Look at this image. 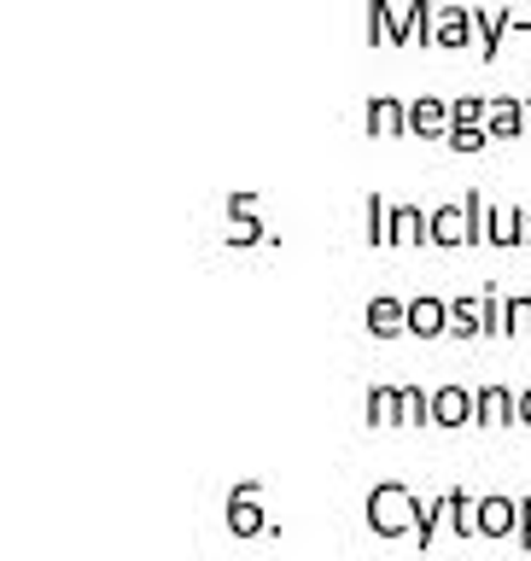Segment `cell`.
<instances>
[{"label":"cell","instance_id":"83f0119b","mask_svg":"<svg viewBox=\"0 0 531 561\" xmlns=\"http://www.w3.org/2000/svg\"><path fill=\"white\" fill-rule=\"evenodd\" d=\"M520 427H531V386L520 392Z\"/></svg>","mask_w":531,"mask_h":561},{"label":"cell","instance_id":"6da1fadb","mask_svg":"<svg viewBox=\"0 0 531 561\" xmlns=\"http://www.w3.org/2000/svg\"><path fill=\"white\" fill-rule=\"evenodd\" d=\"M420 503L403 480H380L374 491H368V533L374 538H415L420 526Z\"/></svg>","mask_w":531,"mask_h":561},{"label":"cell","instance_id":"7c38bea8","mask_svg":"<svg viewBox=\"0 0 531 561\" xmlns=\"http://www.w3.org/2000/svg\"><path fill=\"white\" fill-rule=\"evenodd\" d=\"M409 333H420V340H438V333H450V298L420 293L415 305H409Z\"/></svg>","mask_w":531,"mask_h":561},{"label":"cell","instance_id":"4fadbf2b","mask_svg":"<svg viewBox=\"0 0 531 561\" xmlns=\"http://www.w3.org/2000/svg\"><path fill=\"white\" fill-rule=\"evenodd\" d=\"M445 520H450V533L455 538H480V497H467V491L462 485H450L445 491Z\"/></svg>","mask_w":531,"mask_h":561},{"label":"cell","instance_id":"f546056e","mask_svg":"<svg viewBox=\"0 0 531 561\" xmlns=\"http://www.w3.org/2000/svg\"><path fill=\"white\" fill-rule=\"evenodd\" d=\"M526 112H531V94H526Z\"/></svg>","mask_w":531,"mask_h":561},{"label":"cell","instance_id":"44dd1931","mask_svg":"<svg viewBox=\"0 0 531 561\" xmlns=\"http://www.w3.org/2000/svg\"><path fill=\"white\" fill-rule=\"evenodd\" d=\"M445 140H450L455 152H485L490 147V129H485V123H450Z\"/></svg>","mask_w":531,"mask_h":561},{"label":"cell","instance_id":"4316f807","mask_svg":"<svg viewBox=\"0 0 531 561\" xmlns=\"http://www.w3.org/2000/svg\"><path fill=\"white\" fill-rule=\"evenodd\" d=\"M520 550H531V497H520Z\"/></svg>","mask_w":531,"mask_h":561},{"label":"cell","instance_id":"484cf974","mask_svg":"<svg viewBox=\"0 0 531 561\" xmlns=\"http://www.w3.org/2000/svg\"><path fill=\"white\" fill-rule=\"evenodd\" d=\"M228 217H257V193H252V187L228 193Z\"/></svg>","mask_w":531,"mask_h":561},{"label":"cell","instance_id":"8992f818","mask_svg":"<svg viewBox=\"0 0 531 561\" xmlns=\"http://www.w3.org/2000/svg\"><path fill=\"white\" fill-rule=\"evenodd\" d=\"M485 129H490V140H520V135H531V112H526V100L497 94V100H490V112H485Z\"/></svg>","mask_w":531,"mask_h":561},{"label":"cell","instance_id":"277c9868","mask_svg":"<svg viewBox=\"0 0 531 561\" xmlns=\"http://www.w3.org/2000/svg\"><path fill=\"white\" fill-rule=\"evenodd\" d=\"M480 538H520V503L503 497V491H485L480 497Z\"/></svg>","mask_w":531,"mask_h":561},{"label":"cell","instance_id":"e0dca14e","mask_svg":"<svg viewBox=\"0 0 531 561\" xmlns=\"http://www.w3.org/2000/svg\"><path fill=\"white\" fill-rule=\"evenodd\" d=\"M450 333L455 340H485V298H450Z\"/></svg>","mask_w":531,"mask_h":561},{"label":"cell","instance_id":"603a6c76","mask_svg":"<svg viewBox=\"0 0 531 561\" xmlns=\"http://www.w3.org/2000/svg\"><path fill=\"white\" fill-rule=\"evenodd\" d=\"M508 340H531V298L526 293L508 298Z\"/></svg>","mask_w":531,"mask_h":561},{"label":"cell","instance_id":"52a82bcc","mask_svg":"<svg viewBox=\"0 0 531 561\" xmlns=\"http://www.w3.org/2000/svg\"><path fill=\"white\" fill-rule=\"evenodd\" d=\"M362 322L374 340H397V333H409V305L392 293H380V298H368V310H362Z\"/></svg>","mask_w":531,"mask_h":561},{"label":"cell","instance_id":"ffe728a7","mask_svg":"<svg viewBox=\"0 0 531 561\" xmlns=\"http://www.w3.org/2000/svg\"><path fill=\"white\" fill-rule=\"evenodd\" d=\"M403 427H432V392L403 386Z\"/></svg>","mask_w":531,"mask_h":561},{"label":"cell","instance_id":"30bf717a","mask_svg":"<svg viewBox=\"0 0 531 561\" xmlns=\"http://www.w3.org/2000/svg\"><path fill=\"white\" fill-rule=\"evenodd\" d=\"M409 135H420V140H445V135H450V100H445V94H420V100H409Z\"/></svg>","mask_w":531,"mask_h":561},{"label":"cell","instance_id":"d6986e66","mask_svg":"<svg viewBox=\"0 0 531 561\" xmlns=\"http://www.w3.org/2000/svg\"><path fill=\"white\" fill-rule=\"evenodd\" d=\"M368 245H392V205H385V193H368Z\"/></svg>","mask_w":531,"mask_h":561},{"label":"cell","instance_id":"7402d4cb","mask_svg":"<svg viewBox=\"0 0 531 561\" xmlns=\"http://www.w3.org/2000/svg\"><path fill=\"white\" fill-rule=\"evenodd\" d=\"M485 112H490L485 94H455L450 100V123H485Z\"/></svg>","mask_w":531,"mask_h":561},{"label":"cell","instance_id":"5bb4252c","mask_svg":"<svg viewBox=\"0 0 531 561\" xmlns=\"http://www.w3.org/2000/svg\"><path fill=\"white\" fill-rule=\"evenodd\" d=\"M473 18H480V59L490 65V59H497V53H503V42H508V30H515L520 18L508 12V7H497V12H473Z\"/></svg>","mask_w":531,"mask_h":561},{"label":"cell","instance_id":"9a60e30c","mask_svg":"<svg viewBox=\"0 0 531 561\" xmlns=\"http://www.w3.org/2000/svg\"><path fill=\"white\" fill-rule=\"evenodd\" d=\"M362 410H368V427H403V386H374Z\"/></svg>","mask_w":531,"mask_h":561},{"label":"cell","instance_id":"d4e9b609","mask_svg":"<svg viewBox=\"0 0 531 561\" xmlns=\"http://www.w3.org/2000/svg\"><path fill=\"white\" fill-rule=\"evenodd\" d=\"M438 520H445V497H438V503H427V508H420V526H415V538H420V550H427V543L438 538Z\"/></svg>","mask_w":531,"mask_h":561},{"label":"cell","instance_id":"5b68a950","mask_svg":"<svg viewBox=\"0 0 531 561\" xmlns=\"http://www.w3.org/2000/svg\"><path fill=\"white\" fill-rule=\"evenodd\" d=\"M427 217H432V245H445V252H455V245H480L467 205H438V210H427Z\"/></svg>","mask_w":531,"mask_h":561},{"label":"cell","instance_id":"f1b7e54d","mask_svg":"<svg viewBox=\"0 0 531 561\" xmlns=\"http://www.w3.org/2000/svg\"><path fill=\"white\" fill-rule=\"evenodd\" d=\"M526 245H531V205H526Z\"/></svg>","mask_w":531,"mask_h":561},{"label":"cell","instance_id":"ba28073f","mask_svg":"<svg viewBox=\"0 0 531 561\" xmlns=\"http://www.w3.org/2000/svg\"><path fill=\"white\" fill-rule=\"evenodd\" d=\"M480 421V403H473L467 386H438L432 392V427H467Z\"/></svg>","mask_w":531,"mask_h":561},{"label":"cell","instance_id":"cb8c5ba5","mask_svg":"<svg viewBox=\"0 0 531 561\" xmlns=\"http://www.w3.org/2000/svg\"><path fill=\"white\" fill-rule=\"evenodd\" d=\"M257 240H269L257 217H228V245H257Z\"/></svg>","mask_w":531,"mask_h":561},{"label":"cell","instance_id":"7a4b0ae2","mask_svg":"<svg viewBox=\"0 0 531 561\" xmlns=\"http://www.w3.org/2000/svg\"><path fill=\"white\" fill-rule=\"evenodd\" d=\"M228 533H234V538L275 533V520L263 515V485H257V480H240L234 491H228Z\"/></svg>","mask_w":531,"mask_h":561},{"label":"cell","instance_id":"3957f363","mask_svg":"<svg viewBox=\"0 0 531 561\" xmlns=\"http://www.w3.org/2000/svg\"><path fill=\"white\" fill-rule=\"evenodd\" d=\"M362 123H368V135H374V140H403V135H409V105H403L397 94H374V100H368V112H362Z\"/></svg>","mask_w":531,"mask_h":561},{"label":"cell","instance_id":"ac0fdd59","mask_svg":"<svg viewBox=\"0 0 531 561\" xmlns=\"http://www.w3.org/2000/svg\"><path fill=\"white\" fill-rule=\"evenodd\" d=\"M485 245H526V210H497L490 205V222H485Z\"/></svg>","mask_w":531,"mask_h":561},{"label":"cell","instance_id":"2e32d148","mask_svg":"<svg viewBox=\"0 0 531 561\" xmlns=\"http://www.w3.org/2000/svg\"><path fill=\"white\" fill-rule=\"evenodd\" d=\"M432 240V217H420V205H392V245H420Z\"/></svg>","mask_w":531,"mask_h":561},{"label":"cell","instance_id":"9c48e42d","mask_svg":"<svg viewBox=\"0 0 531 561\" xmlns=\"http://www.w3.org/2000/svg\"><path fill=\"white\" fill-rule=\"evenodd\" d=\"M473 403H480V421H473V427H515L520 421V392H508V386H480Z\"/></svg>","mask_w":531,"mask_h":561},{"label":"cell","instance_id":"8fae6325","mask_svg":"<svg viewBox=\"0 0 531 561\" xmlns=\"http://www.w3.org/2000/svg\"><path fill=\"white\" fill-rule=\"evenodd\" d=\"M480 35V18L467 7H438V24H432V47H467Z\"/></svg>","mask_w":531,"mask_h":561}]
</instances>
